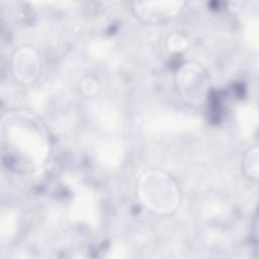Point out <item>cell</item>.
<instances>
[{
  "label": "cell",
  "mask_w": 259,
  "mask_h": 259,
  "mask_svg": "<svg viewBox=\"0 0 259 259\" xmlns=\"http://www.w3.org/2000/svg\"><path fill=\"white\" fill-rule=\"evenodd\" d=\"M140 196L152 211L169 213L179 202V188L175 180L161 171L145 173L140 180Z\"/></svg>",
  "instance_id": "6da1fadb"
},
{
  "label": "cell",
  "mask_w": 259,
  "mask_h": 259,
  "mask_svg": "<svg viewBox=\"0 0 259 259\" xmlns=\"http://www.w3.org/2000/svg\"><path fill=\"white\" fill-rule=\"evenodd\" d=\"M177 87L185 99L191 104H200L204 101L208 90V79L203 68L189 62L184 64L176 75Z\"/></svg>",
  "instance_id": "7a4b0ae2"
},
{
  "label": "cell",
  "mask_w": 259,
  "mask_h": 259,
  "mask_svg": "<svg viewBox=\"0 0 259 259\" xmlns=\"http://www.w3.org/2000/svg\"><path fill=\"white\" fill-rule=\"evenodd\" d=\"M12 74L22 83H31L35 80L39 71L37 55L30 48H20L15 51L11 61Z\"/></svg>",
  "instance_id": "3957f363"
}]
</instances>
